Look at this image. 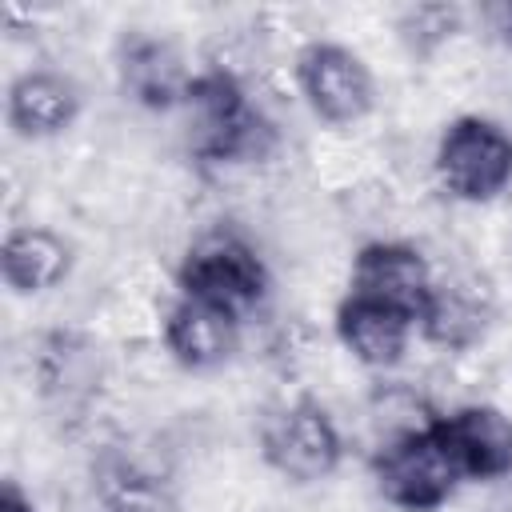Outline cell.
<instances>
[{
	"mask_svg": "<svg viewBox=\"0 0 512 512\" xmlns=\"http://www.w3.org/2000/svg\"><path fill=\"white\" fill-rule=\"evenodd\" d=\"M160 340L172 364L208 372V368L228 364L232 352L240 348V316L208 300L180 296L160 320Z\"/></svg>",
	"mask_w": 512,
	"mask_h": 512,
	"instance_id": "obj_9",
	"label": "cell"
},
{
	"mask_svg": "<svg viewBox=\"0 0 512 512\" xmlns=\"http://www.w3.org/2000/svg\"><path fill=\"white\" fill-rule=\"evenodd\" d=\"M440 436L448 440L464 480H504L512 476V416L488 400H464L440 416Z\"/></svg>",
	"mask_w": 512,
	"mask_h": 512,
	"instance_id": "obj_8",
	"label": "cell"
},
{
	"mask_svg": "<svg viewBox=\"0 0 512 512\" xmlns=\"http://www.w3.org/2000/svg\"><path fill=\"white\" fill-rule=\"evenodd\" d=\"M296 88L324 124H356L376 104L368 64L332 40H312L296 56Z\"/></svg>",
	"mask_w": 512,
	"mask_h": 512,
	"instance_id": "obj_5",
	"label": "cell"
},
{
	"mask_svg": "<svg viewBox=\"0 0 512 512\" xmlns=\"http://www.w3.org/2000/svg\"><path fill=\"white\" fill-rule=\"evenodd\" d=\"M456 24H460V12L456 8H448V4H416V8H408L400 16V36L416 52H432V48H440V44L452 40Z\"/></svg>",
	"mask_w": 512,
	"mask_h": 512,
	"instance_id": "obj_17",
	"label": "cell"
},
{
	"mask_svg": "<svg viewBox=\"0 0 512 512\" xmlns=\"http://www.w3.org/2000/svg\"><path fill=\"white\" fill-rule=\"evenodd\" d=\"M124 88L148 108H176L192 84L180 52L160 36H128L120 48Z\"/></svg>",
	"mask_w": 512,
	"mask_h": 512,
	"instance_id": "obj_15",
	"label": "cell"
},
{
	"mask_svg": "<svg viewBox=\"0 0 512 512\" xmlns=\"http://www.w3.org/2000/svg\"><path fill=\"white\" fill-rule=\"evenodd\" d=\"M436 288V264L424 256V248L408 240H368L352 256V276H348V296L384 304L392 312H404L420 320L428 296Z\"/></svg>",
	"mask_w": 512,
	"mask_h": 512,
	"instance_id": "obj_6",
	"label": "cell"
},
{
	"mask_svg": "<svg viewBox=\"0 0 512 512\" xmlns=\"http://www.w3.org/2000/svg\"><path fill=\"white\" fill-rule=\"evenodd\" d=\"M492 16H496V32H500V36L512 44V4H500Z\"/></svg>",
	"mask_w": 512,
	"mask_h": 512,
	"instance_id": "obj_19",
	"label": "cell"
},
{
	"mask_svg": "<svg viewBox=\"0 0 512 512\" xmlns=\"http://www.w3.org/2000/svg\"><path fill=\"white\" fill-rule=\"evenodd\" d=\"M0 272L12 292H52L72 272V244L44 224H16L0 248Z\"/></svg>",
	"mask_w": 512,
	"mask_h": 512,
	"instance_id": "obj_13",
	"label": "cell"
},
{
	"mask_svg": "<svg viewBox=\"0 0 512 512\" xmlns=\"http://www.w3.org/2000/svg\"><path fill=\"white\" fill-rule=\"evenodd\" d=\"M80 112V88L52 68H28L8 88V124L28 140H48L72 128Z\"/></svg>",
	"mask_w": 512,
	"mask_h": 512,
	"instance_id": "obj_12",
	"label": "cell"
},
{
	"mask_svg": "<svg viewBox=\"0 0 512 512\" xmlns=\"http://www.w3.org/2000/svg\"><path fill=\"white\" fill-rule=\"evenodd\" d=\"M372 476L380 496L404 512H436L440 504L452 500L456 484L464 480L448 440L440 436V424L432 432L372 452Z\"/></svg>",
	"mask_w": 512,
	"mask_h": 512,
	"instance_id": "obj_4",
	"label": "cell"
},
{
	"mask_svg": "<svg viewBox=\"0 0 512 512\" xmlns=\"http://www.w3.org/2000/svg\"><path fill=\"white\" fill-rule=\"evenodd\" d=\"M0 512H36V508H32V500H28V496L8 480V484H4V492H0Z\"/></svg>",
	"mask_w": 512,
	"mask_h": 512,
	"instance_id": "obj_18",
	"label": "cell"
},
{
	"mask_svg": "<svg viewBox=\"0 0 512 512\" xmlns=\"http://www.w3.org/2000/svg\"><path fill=\"white\" fill-rule=\"evenodd\" d=\"M180 296L208 300L216 308H228L232 316H248L268 296V264L256 252V244L236 228H208L200 232L180 268Z\"/></svg>",
	"mask_w": 512,
	"mask_h": 512,
	"instance_id": "obj_1",
	"label": "cell"
},
{
	"mask_svg": "<svg viewBox=\"0 0 512 512\" xmlns=\"http://www.w3.org/2000/svg\"><path fill=\"white\" fill-rule=\"evenodd\" d=\"M432 172L460 204L496 200L512 188V136L488 116H460L440 132Z\"/></svg>",
	"mask_w": 512,
	"mask_h": 512,
	"instance_id": "obj_2",
	"label": "cell"
},
{
	"mask_svg": "<svg viewBox=\"0 0 512 512\" xmlns=\"http://www.w3.org/2000/svg\"><path fill=\"white\" fill-rule=\"evenodd\" d=\"M496 316V284L488 272L480 268H452V272H436V288L416 320V328L424 332L428 344H436L440 352H472L488 324Z\"/></svg>",
	"mask_w": 512,
	"mask_h": 512,
	"instance_id": "obj_7",
	"label": "cell"
},
{
	"mask_svg": "<svg viewBox=\"0 0 512 512\" xmlns=\"http://www.w3.org/2000/svg\"><path fill=\"white\" fill-rule=\"evenodd\" d=\"M104 380V360L92 336L76 328H60L36 348V384L64 412H88Z\"/></svg>",
	"mask_w": 512,
	"mask_h": 512,
	"instance_id": "obj_10",
	"label": "cell"
},
{
	"mask_svg": "<svg viewBox=\"0 0 512 512\" xmlns=\"http://www.w3.org/2000/svg\"><path fill=\"white\" fill-rule=\"evenodd\" d=\"M92 488L104 512H176L168 480L128 448H104L96 456Z\"/></svg>",
	"mask_w": 512,
	"mask_h": 512,
	"instance_id": "obj_14",
	"label": "cell"
},
{
	"mask_svg": "<svg viewBox=\"0 0 512 512\" xmlns=\"http://www.w3.org/2000/svg\"><path fill=\"white\" fill-rule=\"evenodd\" d=\"M336 336H340L344 352L360 368L392 372L412 352L416 320L404 316V312H392L384 304H372V300H360V296H344L340 308H336Z\"/></svg>",
	"mask_w": 512,
	"mask_h": 512,
	"instance_id": "obj_11",
	"label": "cell"
},
{
	"mask_svg": "<svg viewBox=\"0 0 512 512\" xmlns=\"http://www.w3.org/2000/svg\"><path fill=\"white\" fill-rule=\"evenodd\" d=\"M260 452L264 460L296 484H312L336 472L344 456V436L336 420L308 396L280 400L260 424Z\"/></svg>",
	"mask_w": 512,
	"mask_h": 512,
	"instance_id": "obj_3",
	"label": "cell"
},
{
	"mask_svg": "<svg viewBox=\"0 0 512 512\" xmlns=\"http://www.w3.org/2000/svg\"><path fill=\"white\" fill-rule=\"evenodd\" d=\"M440 416L444 412L432 404V396L412 380H380V384H372V392L364 400V428L372 436V452H380L396 440L432 432L440 424Z\"/></svg>",
	"mask_w": 512,
	"mask_h": 512,
	"instance_id": "obj_16",
	"label": "cell"
}]
</instances>
